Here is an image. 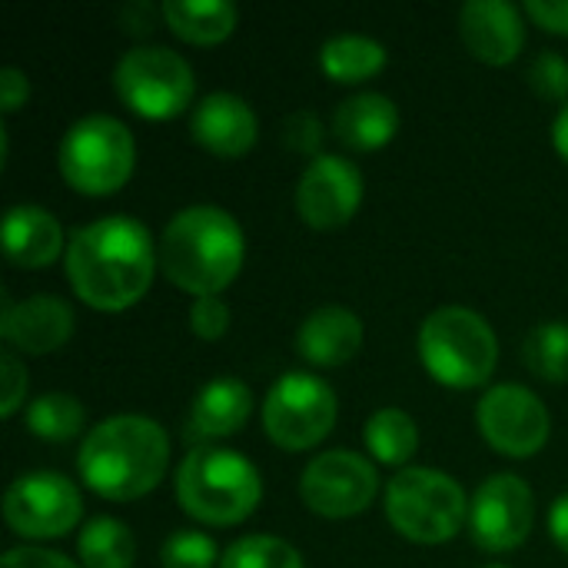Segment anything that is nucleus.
<instances>
[{
	"mask_svg": "<svg viewBox=\"0 0 568 568\" xmlns=\"http://www.w3.org/2000/svg\"><path fill=\"white\" fill-rule=\"evenodd\" d=\"M156 250L140 220L113 213L70 233L63 253L67 280L90 310L123 313L150 293L160 266Z\"/></svg>",
	"mask_w": 568,
	"mask_h": 568,
	"instance_id": "1",
	"label": "nucleus"
},
{
	"mask_svg": "<svg viewBox=\"0 0 568 568\" xmlns=\"http://www.w3.org/2000/svg\"><path fill=\"white\" fill-rule=\"evenodd\" d=\"M170 466L166 429L136 413L97 423L77 453V469L87 489L110 503H133L150 496Z\"/></svg>",
	"mask_w": 568,
	"mask_h": 568,
	"instance_id": "2",
	"label": "nucleus"
},
{
	"mask_svg": "<svg viewBox=\"0 0 568 568\" xmlns=\"http://www.w3.org/2000/svg\"><path fill=\"white\" fill-rule=\"evenodd\" d=\"M156 253L163 276L176 290L200 300L220 296L240 276L246 260V240L233 213L213 203H196L180 210L166 223Z\"/></svg>",
	"mask_w": 568,
	"mask_h": 568,
	"instance_id": "3",
	"label": "nucleus"
},
{
	"mask_svg": "<svg viewBox=\"0 0 568 568\" xmlns=\"http://www.w3.org/2000/svg\"><path fill=\"white\" fill-rule=\"evenodd\" d=\"M263 499L260 469L223 446H193L176 466V503L203 526H240Z\"/></svg>",
	"mask_w": 568,
	"mask_h": 568,
	"instance_id": "4",
	"label": "nucleus"
},
{
	"mask_svg": "<svg viewBox=\"0 0 568 568\" xmlns=\"http://www.w3.org/2000/svg\"><path fill=\"white\" fill-rule=\"evenodd\" d=\"M416 346L426 373L449 389L486 386L499 363V339L489 320L469 306L433 310L419 326Z\"/></svg>",
	"mask_w": 568,
	"mask_h": 568,
	"instance_id": "5",
	"label": "nucleus"
},
{
	"mask_svg": "<svg viewBox=\"0 0 568 568\" xmlns=\"http://www.w3.org/2000/svg\"><path fill=\"white\" fill-rule=\"evenodd\" d=\"M386 519L416 546H443L469 523V499L449 473L406 466L386 486Z\"/></svg>",
	"mask_w": 568,
	"mask_h": 568,
	"instance_id": "6",
	"label": "nucleus"
},
{
	"mask_svg": "<svg viewBox=\"0 0 568 568\" xmlns=\"http://www.w3.org/2000/svg\"><path fill=\"white\" fill-rule=\"evenodd\" d=\"M63 180L83 196H110L126 186L136 166V143L123 120L90 113L70 123L57 153Z\"/></svg>",
	"mask_w": 568,
	"mask_h": 568,
	"instance_id": "7",
	"label": "nucleus"
},
{
	"mask_svg": "<svg viewBox=\"0 0 568 568\" xmlns=\"http://www.w3.org/2000/svg\"><path fill=\"white\" fill-rule=\"evenodd\" d=\"M116 97L143 120H173L186 113L196 93L193 67L170 47H133L113 70Z\"/></svg>",
	"mask_w": 568,
	"mask_h": 568,
	"instance_id": "8",
	"label": "nucleus"
},
{
	"mask_svg": "<svg viewBox=\"0 0 568 568\" xmlns=\"http://www.w3.org/2000/svg\"><path fill=\"white\" fill-rule=\"evenodd\" d=\"M336 393L313 373H283L263 399V433L286 453L320 446L336 426Z\"/></svg>",
	"mask_w": 568,
	"mask_h": 568,
	"instance_id": "9",
	"label": "nucleus"
},
{
	"mask_svg": "<svg viewBox=\"0 0 568 568\" xmlns=\"http://www.w3.org/2000/svg\"><path fill=\"white\" fill-rule=\"evenodd\" d=\"M379 493V476L373 459L353 449H329L310 459L300 476V496L313 516L353 519L373 506Z\"/></svg>",
	"mask_w": 568,
	"mask_h": 568,
	"instance_id": "10",
	"label": "nucleus"
},
{
	"mask_svg": "<svg viewBox=\"0 0 568 568\" xmlns=\"http://www.w3.org/2000/svg\"><path fill=\"white\" fill-rule=\"evenodd\" d=\"M83 516L80 489L60 473L17 476L3 496V523L20 539H60Z\"/></svg>",
	"mask_w": 568,
	"mask_h": 568,
	"instance_id": "11",
	"label": "nucleus"
},
{
	"mask_svg": "<svg viewBox=\"0 0 568 568\" xmlns=\"http://www.w3.org/2000/svg\"><path fill=\"white\" fill-rule=\"evenodd\" d=\"M476 426L483 439L509 459H529L542 453L552 433L546 403L519 383L493 386L476 406Z\"/></svg>",
	"mask_w": 568,
	"mask_h": 568,
	"instance_id": "12",
	"label": "nucleus"
},
{
	"mask_svg": "<svg viewBox=\"0 0 568 568\" xmlns=\"http://www.w3.org/2000/svg\"><path fill=\"white\" fill-rule=\"evenodd\" d=\"M536 523V496L526 479L513 473L489 476L469 499V536L483 552L519 549Z\"/></svg>",
	"mask_w": 568,
	"mask_h": 568,
	"instance_id": "13",
	"label": "nucleus"
},
{
	"mask_svg": "<svg viewBox=\"0 0 568 568\" xmlns=\"http://www.w3.org/2000/svg\"><path fill=\"white\" fill-rule=\"evenodd\" d=\"M363 203V173L353 160L320 153L296 183V213L313 230L346 226Z\"/></svg>",
	"mask_w": 568,
	"mask_h": 568,
	"instance_id": "14",
	"label": "nucleus"
},
{
	"mask_svg": "<svg viewBox=\"0 0 568 568\" xmlns=\"http://www.w3.org/2000/svg\"><path fill=\"white\" fill-rule=\"evenodd\" d=\"M77 326V316L67 300L60 296H27L20 303H10L3 296L0 313V336L7 349L27 353V356H47L70 343Z\"/></svg>",
	"mask_w": 568,
	"mask_h": 568,
	"instance_id": "15",
	"label": "nucleus"
},
{
	"mask_svg": "<svg viewBox=\"0 0 568 568\" xmlns=\"http://www.w3.org/2000/svg\"><path fill=\"white\" fill-rule=\"evenodd\" d=\"M190 133L206 153L220 160H240L243 153L253 150L260 136V120L243 97L216 90L193 106Z\"/></svg>",
	"mask_w": 568,
	"mask_h": 568,
	"instance_id": "16",
	"label": "nucleus"
},
{
	"mask_svg": "<svg viewBox=\"0 0 568 568\" xmlns=\"http://www.w3.org/2000/svg\"><path fill=\"white\" fill-rule=\"evenodd\" d=\"M459 33L469 53L489 67L513 63L526 47V23L509 0H469L459 10Z\"/></svg>",
	"mask_w": 568,
	"mask_h": 568,
	"instance_id": "17",
	"label": "nucleus"
},
{
	"mask_svg": "<svg viewBox=\"0 0 568 568\" xmlns=\"http://www.w3.org/2000/svg\"><path fill=\"white\" fill-rule=\"evenodd\" d=\"M363 320L346 306H320L296 329V353L310 366H346L363 346Z\"/></svg>",
	"mask_w": 568,
	"mask_h": 568,
	"instance_id": "18",
	"label": "nucleus"
},
{
	"mask_svg": "<svg viewBox=\"0 0 568 568\" xmlns=\"http://www.w3.org/2000/svg\"><path fill=\"white\" fill-rule=\"evenodd\" d=\"M63 226L37 203H17L3 216V253L20 270H47L63 253Z\"/></svg>",
	"mask_w": 568,
	"mask_h": 568,
	"instance_id": "19",
	"label": "nucleus"
},
{
	"mask_svg": "<svg viewBox=\"0 0 568 568\" xmlns=\"http://www.w3.org/2000/svg\"><path fill=\"white\" fill-rule=\"evenodd\" d=\"M250 416H253L250 386L240 379H213L196 393L183 436H190L193 443L226 439L236 436L250 423Z\"/></svg>",
	"mask_w": 568,
	"mask_h": 568,
	"instance_id": "20",
	"label": "nucleus"
},
{
	"mask_svg": "<svg viewBox=\"0 0 568 568\" xmlns=\"http://www.w3.org/2000/svg\"><path fill=\"white\" fill-rule=\"evenodd\" d=\"M333 130H336V140L346 143L349 150H359V153L383 150L399 133V106L386 93H376V90L356 93L336 106Z\"/></svg>",
	"mask_w": 568,
	"mask_h": 568,
	"instance_id": "21",
	"label": "nucleus"
},
{
	"mask_svg": "<svg viewBox=\"0 0 568 568\" xmlns=\"http://www.w3.org/2000/svg\"><path fill=\"white\" fill-rule=\"evenodd\" d=\"M160 10L166 27L196 47L223 43L240 23V10L226 0H166Z\"/></svg>",
	"mask_w": 568,
	"mask_h": 568,
	"instance_id": "22",
	"label": "nucleus"
},
{
	"mask_svg": "<svg viewBox=\"0 0 568 568\" xmlns=\"http://www.w3.org/2000/svg\"><path fill=\"white\" fill-rule=\"evenodd\" d=\"M320 67L336 83H363L383 73L386 47L366 33H339L320 47Z\"/></svg>",
	"mask_w": 568,
	"mask_h": 568,
	"instance_id": "23",
	"label": "nucleus"
},
{
	"mask_svg": "<svg viewBox=\"0 0 568 568\" xmlns=\"http://www.w3.org/2000/svg\"><path fill=\"white\" fill-rule=\"evenodd\" d=\"M363 439L369 456L393 469H406V463L419 453V426L406 409L396 406L373 413L363 429Z\"/></svg>",
	"mask_w": 568,
	"mask_h": 568,
	"instance_id": "24",
	"label": "nucleus"
},
{
	"mask_svg": "<svg viewBox=\"0 0 568 568\" xmlns=\"http://www.w3.org/2000/svg\"><path fill=\"white\" fill-rule=\"evenodd\" d=\"M77 556L83 568H133L136 566V539L126 523L113 516H97L80 529Z\"/></svg>",
	"mask_w": 568,
	"mask_h": 568,
	"instance_id": "25",
	"label": "nucleus"
},
{
	"mask_svg": "<svg viewBox=\"0 0 568 568\" xmlns=\"http://www.w3.org/2000/svg\"><path fill=\"white\" fill-rule=\"evenodd\" d=\"M87 413L70 393H43L27 406V429L47 443H67L83 433Z\"/></svg>",
	"mask_w": 568,
	"mask_h": 568,
	"instance_id": "26",
	"label": "nucleus"
},
{
	"mask_svg": "<svg viewBox=\"0 0 568 568\" xmlns=\"http://www.w3.org/2000/svg\"><path fill=\"white\" fill-rule=\"evenodd\" d=\"M526 366L546 383H568V323H539L523 346Z\"/></svg>",
	"mask_w": 568,
	"mask_h": 568,
	"instance_id": "27",
	"label": "nucleus"
},
{
	"mask_svg": "<svg viewBox=\"0 0 568 568\" xmlns=\"http://www.w3.org/2000/svg\"><path fill=\"white\" fill-rule=\"evenodd\" d=\"M220 568H306L300 549H293L286 539L276 536H243L236 539L223 559Z\"/></svg>",
	"mask_w": 568,
	"mask_h": 568,
	"instance_id": "28",
	"label": "nucleus"
},
{
	"mask_svg": "<svg viewBox=\"0 0 568 568\" xmlns=\"http://www.w3.org/2000/svg\"><path fill=\"white\" fill-rule=\"evenodd\" d=\"M220 549L206 532L196 529H176L163 549H160V566L163 568H213L220 566Z\"/></svg>",
	"mask_w": 568,
	"mask_h": 568,
	"instance_id": "29",
	"label": "nucleus"
},
{
	"mask_svg": "<svg viewBox=\"0 0 568 568\" xmlns=\"http://www.w3.org/2000/svg\"><path fill=\"white\" fill-rule=\"evenodd\" d=\"M529 87L552 103H568V60L556 50H542L529 67Z\"/></svg>",
	"mask_w": 568,
	"mask_h": 568,
	"instance_id": "30",
	"label": "nucleus"
},
{
	"mask_svg": "<svg viewBox=\"0 0 568 568\" xmlns=\"http://www.w3.org/2000/svg\"><path fill=\"white\" fill-rule=\"evenodd\" d=\"M190 329L206 339V343H216L226 336L230 329V306L223 303V296H200L193 300L190 306Z\"/></svg>",
	"mask_w": 568,
	"mask_h": 568,
	"instance_id": "31",
	"label": "nucleus"
},
{
	"mask_svg": "<svg viewBox=\"0 0 568 568\" xmlns=\"http://www.w3.org/2000/svg\"><path fill=\"white\" fill-rule=\"evenodd\" d=\"M283 140L290 150L303 153V156H320V143H323V120L313 110H300L293 116H286L283 123Z\"/></svg>",
	"mask_w": 568,
	"mask_h": 568,
	"instance_id": "32",
	"label": "nucleus"
},
{
	"mask_svg": "<svg viewBox=\"0 0 568 568\" xmlns=\"http://www.w3.org/2000/svg\"><path fill=\"white\" fill-rule=\"evenodd\" d=\"M0 379H3V399H0V413H3V419H13L17 416V409L23 406V399H27V373H23V366H20V359L13 356V349H3V356H0Z\"/></svg>",
	"mask_w": 568,
	"mask_h": 568,
	"instance_id": "33",
	"label": "nucleus"
},
{
	"mask_svg": "<svg viewBox=\"0 0 568 568\" xmlns=\"http://www.w3.org/2000/svg\"><path fill=\"white\" fill-rule=\"evenodd\" d=\"M0 568H83L73 559H67L63 552H50L40 546H17L10 552H3Z\"/></svg>",
	"mask_w": 568,
	"mask_h": 568,
	"instance_id": "34",
	"label": "nucleus"
},
{
	"mask_svg": "<svg viewBox=\"0 0 568 568\" xmlns=\"http://www.w3.org/2000/svg\"><path fill=\"white\" fill-rule=\"evenodd\" d=\"M27 100H30V80H27V73L17 70V67H3L0 70V110H3V116H10L20 106H27Z\"/></svg>",
	"mask_w": 568,
	"mask_h": 568,
	"instance_id": "35",
	"label": "nucleus"
},
{
	"mask_svg": "<svg viewBox=\"0 0 568 568\" xmlns=\"http://www.w3.org/2000/svg\"><path fill=\"white\" fill-rule=\"evenodd\" d=\"M526 13L549 33L568 37V0H529Z\"/></svg>",
	"mask_w": 568,
	"mask_h": 568,
	"instance_id": "36",
	"label": "nucleus"
},
{
	"mask_svg": "<svg viewBox=\"0 0 568 568\" xmlns=\"http://www.w3.org/2000/svg\"><path fill=\"white\" fill-rule=\"evenodd\" d=\"M156 17H163V10L153 7V3H130V7H123V13H120L123 30H126V33H136V37L150 33Z\"/></svg>",
	"mask_w": 568,
	"mask_h": 568,
	"instance_id": "37",
	"label": "nucleus"
},
{
	"mask_svg": "<svg viewBox=\"0 0 568 568\" xmlns=\"http://www.w3.org/2000/svg\"><path fill=\"white\" fill-rule=\"evenodd\" d=\"M549 536H552V542L568 556V493L559 496L552 503V509H549Z\"/></svg>",
	"mask_w": 568,
	"mask_h": 568,
	"instance_id": "38",
	"label": "nucleus"
},
{
	"mask_svg": "<svg viewBox=\"0 0 568 568\" xmlns=\"http://www.w3.org/2000/svg\"><path fill=\"white\" fill-rule=\"evenodd\" d=\"M552 146L559 150V156L568 163V103L552 120Z\"/></svg>",
	"mask_w": 568,
	"mask_h": 568,
	"instance_id": "39",
	"label": "nucleus"
},
{
	"mask_svg": "<svg viewBox=\"0 0 568 568\" xmlns=\"http://www.w3.org/2000/svg\"><path fill=\"white\" fill-rule=\"evenodd\" d=\"M489 568H506V566H489Z\"/></svg>",
	"mask_w": 568,
	"mask_h": 568,
	"instance_id": "40",
	"label": "nucleus"
}]
</instances>
